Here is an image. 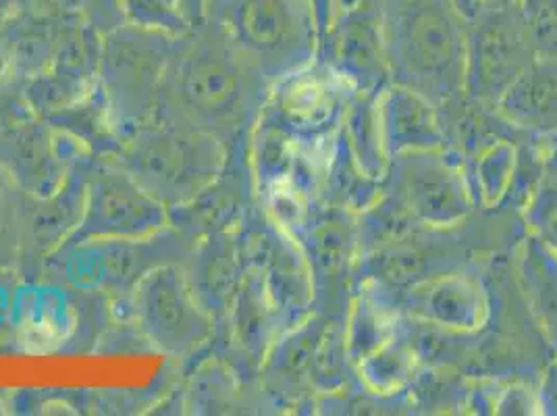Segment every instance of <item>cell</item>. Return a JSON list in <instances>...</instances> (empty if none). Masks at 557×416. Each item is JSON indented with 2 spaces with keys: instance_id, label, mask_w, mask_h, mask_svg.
Wrapping results in <instances>:
<instances>
[{
  "instance_id": "5",
  "label": "cell",
  "mask_w": 557,
  "mask_h": 416,
  "mask_svg": "<svg viewBox=\"0 0 557 416\" xmlns=\"http://www.w3.org/2000/svg\"><path fill=\"white\" fill-rule=\"evenodd\" d=\"M161 221L163 212L141 187L132 180L113 175L109 180H100L94 187L82 237L148 233L157 230Z\"/></svg>"
},
{
  "instance_id": "4",
  "label": "cell",
  "mask_w": 557,
  "mask_h": 416,
  "mask_svg": "<svg viewBox=\"0 0 557 416\" xmlns=\"http://www.w3.org/2000/svg\"><path fill=\"white\" fill-rule=\"evenodd\" d=\"M207 11L225 38L248 50H271L298 25L294 0H207Z\"/></svg>"
},
{
  "instance_id": "6",
  "label": "cell",
  "mask_w": 557,
  "mask_h": 416,
  "mask_svg": "<svg viewBox=\"0 0 557 416\" xmlns=\"http://www.w3.org/2000/svg\"><path fill=\"white\" fill-rule=\"evenodd\" d=\"M127 17L141 29H184L182 0H121Z\"/></svg>"
},
{
  "instance_id": "3",
  "label": "cell",
  "mask_w": 557,
  "mask_h": 416,
  "mask_svg": "<svg viewBox=\"0 0 557 416\" xmlns=\"http://www.w3.org/2000/svg\"><path fill=\"white\" fill-rule=\"evenodd\" d=\"M180 127V125H177ZM212 136L180 127L138 139L134 162L139 182L154 192L177 196L210 173Z\"/></svg>"
},
{
  "instance_id": "1",
  "label": "cell",
  "mask_w": 557,
  "mask_h": 416,
  "mask_svg": "<svg viewBox=\"0 0 557 416\" xmlns=\"http://www.w3.org/2000/svg\"><path fill=\"white\" fill-rule=\"evenodd\" d=\"M230 50L196 40L169 59L161 94L177 119L175 125L212 136L237 115L239 79Z\"/></svg>"
},
{
  "instance_id": "2",
  "label": "cell",
  "mask_w": 557,
  "mask_h": 416,
  "mask_svg": "<svg viewBox=\"0 0 557 416\" xmlns=\"http://www.w3.org/2000/svg\"><path fill=\"white\" fill-rule=\"evenodd\" d=\"M175 269H157L141 279L138 310L146 333L169 352H186L209 335V319Z\"/></svg>"
}]
</instances>
